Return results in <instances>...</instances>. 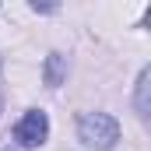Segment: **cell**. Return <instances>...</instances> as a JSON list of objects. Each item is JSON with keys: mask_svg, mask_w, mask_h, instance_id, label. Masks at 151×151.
<instances>
[{"mask_svg": "<svg viewBox=\"0 0 151 151\" xmlns=\"http://www.w3.org/2000/svg\"><path fill=\"white\" fill-rule=\"evenodd\" d=\"M77 137L88 144V148H113L116 141H119V123H116L109 113H81L77 119Z\"/></svg>", "mask_w": 151, "mask_h": 151, "instance_id": "1", "label": "cell"}, {"mask_svg": "<svg viewBox=\"0 0 151 151\" xmlns=\"http://www.w3.org/2000/svg\"><path fill=\"white\" fill-rule=\"evenodd\" d=\"M14 134H18V141H21L25 148H39V144L46 141V134H49V116L42 113V109H32V113H25Z\"/></svg>", "mask_w": 151, "mask_h": 151, "instance_id": "2", "label": "cell"}, {"mask_svg": "<svg viewBox=\"0 0 151 151\" xmlns=\"http://www.w3.org/2000/svg\"><path fill=\"white\" fill-rule=\"evenodd\" d=\"M148 91H151V70L144 67V70H141V77H137V116H148V113H151Z\"/></svg>", "mask_w": 151, "mask_h": 151, "instance_id": "3", "label": "cell"}, {"mask_svg": "<svg viewBox=\"0 0 151 151\" xmlns=\"http://www.w3.org/2000/svg\"><path fill=\"white\" fill-rule=\"evenodd\" d=\"M63 70H67V56L49 53V60H46V84H49V88H56V84L63 81Z\"/></svg>", "mask_w": 151, "mask_h": 151, "instance_id": "4", "label": "cell"}]
</instances>
